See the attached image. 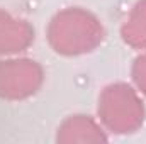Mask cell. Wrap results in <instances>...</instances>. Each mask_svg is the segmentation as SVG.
<instances>
[{
  "label": "cell",
  "instance_id": "cell-3",
  "mask_svg": "<svg viewBox=\"0 0 146 144\" xmlns=\"http://www.w3.org/2000/svg\"><path fill=\"white\" fill-rule=\"evenodd\" d=\"M42 83V70L31 59L0 61V97L26 98Z\"/></svg>",
  "mask_w": 146,
  "mask_h": 144
},
{
  "label": "cell",
  "instance_id": "cell-2",
  "mask_svg": "<svg viewBox=\"0 0 146 144\" xmlns=\"http://www.w3.org/2000/svg\"><path fill=\"white\" fill-rule=\"evenodd\" d=\"M99 115L112 132H134L145 119L143 102L126 83H115L104 90L99 98Z\"/></svg>",
  "mask_w": 146,
  "mask_h": 144
},
{
  "label": "cell",
  "instance_id": "cell-1",
  "mask_svg": "<svg viewBox=\"0 0 146 144\" xmlns=\"http://www.w3.org/2000/svg\"><path fill=\"white\" fill-rule=\"evenodd\" d=\"M48 39L56 53L75 56L94 51L104 39V29L92 14L75 7L58 12L53 17Z\"/></svg>",
  "mask_w": 146,
  "mask_h": 144
},
{
  "label": "cell",
  "instance_id": "cell-5",
  "mask_svg": "<svg viewBox=\"0 0 146 144\" xmlns=\"http://www.w3.org/2000/svg\"><path fill=\"white\" fill-rule=\"evenodd\" d=\"M122 39L133 48H146V0H139L122 26Z\"/></svg>",
  "mask_w": 146,
  "mask_h": 144
},
{
  "label": "cell",
  "instance_id": "cell-6",
  "mask_svg": "<svg viewBox=\"0 0 146 144\" xmlns=\"http://www.w3.org/2000/svg\"><path fill=\"white\" fill-rule=\"evenodd\" d=\"M133 78H134L136 85L141 88V92L146 93V54L145 56H139V58L134 61V66H133Z\"/></svg>",
  "mask_w": 146,
  "mask_h": 144
},
{
  "label": "cell",
  "instance_id": "cell-4",
  "mask_svg": "<svg viewBox=\"0 0 146 144\" xmlns=\"http://www.w3.org/2000/svg\"><path fill=\"white\" fill-rule=\"evenodd\" d=\"M34 39V31L26 20H17L0 10V54L24 51Z\"/></svg>",
  "mask_w": 146,
  "mask_h": 144
}]
</instances>
